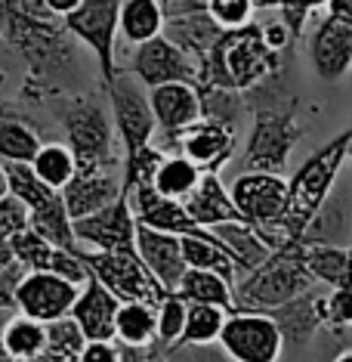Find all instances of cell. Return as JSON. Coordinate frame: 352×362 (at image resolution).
Returning a JSON list of instances; mask_svg holds the SVG:
<instances>
[{"label":"cell","instance_id":"1","mask_svg":"<svg viewBox=\"0 0 352 362\" xmlns=\"http://www.w3.org/2000/svg\"><path fill=\"white\" fill-rule=\"evenodd\" d=\"M0 37L25 59L31 84L50 87L75 62V37L40 0H0Z\"/></svg>","mask_w":352,"mask_h":362},{"label":"cell","instance_id":"2","mask_svg":"<svg viewBox=\"0 0 352 362\" xmlns=\"http://www.w3.org/2000/svg\"><path fill=\"white\" fill-rule=\"evenodd\" d=\"M352 124L340 130L337 136H331L324 146L309 155L300 164V170L288 180V208L278 229L288 242H300L306 226L312 223L315 211L324 204V199L334 192V183L340 177V168L346 164V143H349Z\"/></svg>","mask_w":352,"mask_h":362},{"label":"cell","instance_id":"3","mask_svg":"<svg viewBox=\"0 0 352 362\" xmlns=\"http://www.w3.org/2000/svg\"><path fill=\"white\" fill-rule=\"evenodd\" d=\"M278 53L269 50V44L260 35V25H244L235 31H223L214 44L210 56L201 65L198 84H219L248 93L266 75H275Z\"/></svg>","mask_w":352,"mask_h":362},{"label":"cell","instance_id":"4","mask_svg":"<svg viewBox=\"0 0 352 362\" xmlns=\"http://www.w3.org/2000/svg\"><path fill=\"white\" fill-rule=\"evenodd\" d=\"M315 285L318 282L303 263L300 242H288L269 254L253 273L241 276L235 285V310H272Z\"/></svg>","mask_w":352,"mask_h":362},{"label":"cell","instance_id":"5","mask_svg":"<svg viewBox=\"0 0 352 362\" xmlns=\"http://www.w3.org/2000/svg\"><path fill=\"white\" fill-rule=\"evenodd\" d=\"M59 118L65 130V146L75 155L78 168L121 164V155H114L111 112L102 96H71L65 100Z\"/></svg>","mask_w":352,"mask_h":362},{"label":"cell","instance_id":"6","mask_svg":"<svg viewBox=\"0 0 352 362\" xmlns=\"http://www.w3.org/2000/svg\"><path fill=\"white\" fill-rule=\"evenodd\" d=\"M303 130L297 124V103L263 105L253 112V124L244 143L241 164L244 170H263V174H284L291 152L297 146Z\"/></svg>","mask_w":352,"mask_h":362},{"label":"cell","instance_id":"7","mask_svg":"<svg viewBox=\"0 0 352 362\" xmlns=\"http://www.w3.org/2000/svg\"><path fill=\"white\" fill-rule=\"evenodd\" d=\"M105 103L111 112L114 136L121 143V158H130L133 152L145 149L154 139V115L149 105V90L130 75L118 69V75L105 81Z\"/></svg>","mask_w":352,"mask_h":362},{"label":"cell","instance_id":"8","mask_svg":"<svg viewBox=\"0 0 352 362\" xmlns=\"http://www.w3.org/2000/svg\"><path fill=\"white\" fill-rule=\"evenodd\" d=\"M78 254L90 269V276L99 279L118 300H145L158 303L164 288L154 282L152 273L142 267V260L136 257V251H90L78 245Z\"/></svg>","mask_w":352,"mask_h":362},{"label":"cell","instance_id":"9","mask_svg":"<svg viewBox=\"0 0 352 362\" xmlns=\"http://www.w3.org/2000/svg\"><path fill=\"white\" fill-rule=\"evenodd\" d=\"M118 10L121 0H80L78 10L62 19L65 31L96 56L102 84L118 75L114 47H118Z\"/></svg>","mask_w":352,"mask_h":362},{"label":"cell","instance_id":"10","mask_svg":"<svg viewBox=\"0 0 352 362\" xmlns=\"http://www.w3.org/2000/svg\"><path fill=\"white\" fill-rule=\"evenodd\" d=\"M217 344L235 362H278L284 353L281 332L263 310H232Z\"/></svg>","mask_w":352,"mask_h":362},{"label":"cell","instance_id":"11","mask_svg":"<svg viewBox=\"0 0 352 362\" xmlns=\"http://www.w3.org/2000/svg\"><path fill=\"white\" fill-rule=\"evenodd\" d=\"M149 105L154 115V139L161 152H174L176 136L201 118L198 84L189 81H167V84L149 87Z\"/></svg>","mask_w":352,"mask_h":362},{"label":"cell","instance_id":"12","mask_svg":"<svg viewBox=\"0 0 352 362\" xmlns=\"http://www.w3.org/2000/svg\"><path fill=\"white\" fill-rule=\"evenodd\" d=\"M136 226L139 223L124 189L111 204H105L96 214L71 220L78 245L90 251H136Z\"/></svg>","mask_w":352,"mask_h":362},{"label":"cell","instance_id":"13","mask_svg":"<svg viewBox=\"0 0 352 362\" xmlns=\"http://www.w3.org/2000/svg\"><path fill=\"white\" fill-rule=\"evenodd\" d=\"M235 208L253 226H278L288 208V180L281 174H263V170H244L229 186Z\"/></svg>","mask_w":352,"mask_h":362},{"label":"cell","instance_id":"14","mask_svg":"<svg viewBox=\"0 0 352 362\" xmlns=\"http://www.w3.org/2000/svg\"><path fill=\"white\" fill-rule=\"evenodd\" d=\"M118 69L130 71L145 90L167 84V81H189V84H198V65L164 35L136 44L130 62L118 65Z\"/></svg>","mask_w":352,"mask_h":362},{"label":"cell","instance_id":"15","mask_svg":"<svg viewBox=\"0 0 352 362\" xmlns=\"http://www.w3.org/2000/svg\"><path fill=\"white\" fill-rule=\"evenodd\" d=\"M78 288L80 285L68 282V279H62L56 273L25 269V276L16 285L13 310L28 319H37V322H53V319L68 316L71 303L78 298Z\"/></svg>","mask_w":352,"mask_h":362},{"label":"cell","instance_id":"16","mask_svg":"<svg viewBox=\"0 0 352 362\" xmlns=\"http://www.w3.org/2000/svg\"><path fill=\"white\" fill-rule=\"evenodd\" d=\"M235 143H238V134L232 127L219 124V121L198 118L195 124H189L176 136L174 152L189 158L201 174H219L232 161Z\"/></svg>","mask_w":352,"mask_h":362},{"label":"cell","instance_id":"17","mask_svg":"<svg viewBox=\"0 0 352 362\" xmlns=\"http://www.w3.org/2000/svg\"><path fill=\"white\" fill-rule=\"evenodd\" d=\"M121 164H96V168H78L75 177L62 186V204L71 220L96 214L121 195Z\"/></svg>","mask_w":352,"mask_h":362},{"label":"cell","instance_id":"18","mask_svg":"<svg viewBox=\"0 0 352 362\" xmlns=\"http://www.w3.org/2000/svg\"><path fill=\"white\" fill-rule=\"evenodd\" d=\"M324 291H327L324 285H315L309 291H303L300 298L284 300L272 310H263L275 319L284 347L303 350L318 334V328L324 325Z\"/></svg>","mask_w":352,"mask_h":362},{"label":"cell","instance_id":"19","mask_svg":"<svg viewBox=\"0 0 352 362\" xmlns=\"http://www.w3.org/2000/svg\"><path fill=\"white\" fill-rule=\"evenodd\" d=\"M309 59L322 81H340L352 69V22L324 16L309 37Z\"/></svg>","mask_w":352,"mask_h":362},{"label":"cell","instance_id":"20","mask_svg":"<svg viewBox=\"0 0 352 362\" xmlns=\"http://www.w3.org/2000/svg\"><path fill=\"white\" fill-rule=\"evenodd\" d=\"M136 257L142 260V267L149 269L152 279L164 291H174L183 273L189 269L183 257L179 235L158 233V229H149V226H136Z\"/></svg>","mask_w":352,"mask_h":362},{"label":"cell","instance_id":"21","mask_svg":"<svg viewBox=\"0 0 352 362\" xmlns=\"http://www.w3.org/2000/svg\"><path fill=\"white\" fill-rule=\"evenodd\" d=\"M118 298L105 288L99 279L87 276V282L78 288V298L71 303L68 316L75 319L80 334L87 341H114V313H118Z\"/></svg>","mask_w":352,"mask_h":362},{"label":"cell","instance_id":"22","mask_svg":"<svg viewBox=\"0 0 352 362\" xmlns=\"http://www.w3.org/2000/svg\"><path fill=\"white\" fill-rule=\"evenodd\" d=\"M161 35L167 40H174L179 50L198 65V78H201V65L210 56V50H214V44L219 40V35H223V28L210 19L207 10H189V13L164 16V31Z\"/></svg>","mask_w":352,"mask_h":362},{"label":"cell","instance_id":"23","mask_svg":"<svg viewBox=\"0 0 352 362\" xmlns=\"http://www.w3.org/2000/svg\"><path fill=\"white\" fill-rule=\"evenodd\" d=\"M130 208H133V217L139 226L158 229V233H170V235H189L198 233L201 226H195V220L186 214L183 202L164 199L152 186H133L127 192Z\"/></svg>","mask_w":352,"mask_h":362},{"label":"cell","instance_id":"24","mask_svg":"<svg viewBox=\"0 0 352 362\" xmlns=\"http://www.w3.org/2000/svg\"><path fill=\"white\" fill-rule=\"evenodd\" d=\"M183 208L195 220V226L201 229H214L219 223H238V220H244L219 174H201L198 186L189 192Z\"/></svg>","mask_w":352,"mask_h":362},{"label":"cell","instance_id":"25","mask_svg":"<svg viewBox=\"0 0 352 362\" xmlns=\"http://www.w3.org/2000/svg\"><path fill=\"white\" fill-rule=\"evenodd\" d=\"M210 233H214V238L226 248L229 257L235 260V267L241 269V276L253 273V269L272 254L263 233H260L253 223H248V220H238V223H219V226L210 229Z\"/></svg>","mask_w":352,"mask_h":362},{"label":"cell","instance_id":"26","mask_svg":"<svg viewBox=\"0 0 352 362\" xmlns=\"http://www.w3.org/2000/svg\"><path fill=\"white\" fill-rule=\"evenodd\" d=\"M300 254L318 285L324 288L352 285V245L300 242Z\"/></svg>","mask_w":352,"mask_h":362},{"label":"cell","instance_id":"27","mask_svg":"<svg viewBox=\"0 0 352 362\" xmlns=\"http://www.w3.org/2000/svg\"><path fill=\"white\" fill-rule=\"evenodd\" d=\"M179 245H183V257L189 269H204V273H217L223 276L229 285L241 282V269L235 267V260L226 254V248L214 238L210 229H198V233L179 235Z\"/></svg>","mask_w":352,"mask_h":362},{"label":"cell","instance_id":"28","mask_svg":"<svg viewBox=\"0 0 352 362\" xmlns=\"http://www.w3.org/2000/svg\"><path fill=\"white\" fill-rule=\"evenodd\" d=\"M164 31V4L161 0H121L118 35L127 44H142Z\"/></svg>","mask_w":352,"mask_h":362},{"label":"cell","instance_id":"29","mask_svg":"<svg viewBox=\"0 0 352 362\" xmlns=\"http://www.w3.org/2000/svg\"><path fill=\"white\" fill-rule=\"evenodd\" d=\"M154 303L145 300H121L114 313V341L124 347H142L149 350L154 344Z\"/></svg>","mask_w":352,"mask_h":362},{"label":"cell","instance_id":"30","mask_svg":"<svg viewBox=\"0 0 352 362\" xmlns=\"http://www.w3.org/2000/svg\"><path fill=\"white\" fill-rule=\"evenodd\" d=\"M201 170L195 168L189 158H183L179 152H164V158L158 161L152 174V189L164 199H174V202H186L189 192L198 186Z\"/></svg>","mask_w":352,"mask_h":362},{"label":"cell","instance_id":"31","mask_svg":"<svg viewBox=\"0 0 352 362\" xmlns=\"http://www.w3.org/2000/svg\"><path fill=\"white\" fill-rule=\"evenodd\" d=\"M0 344H4V353L10 356V362L40 356L47 344V325L37 322V319L22 316V313H13V316L4 319Z\"/></svg>","mask_w":352,"mask_h":362},{"label":"cell","instance_id":"32","mask_svg":"<svg viewBox=\"0 0 352 362\" xmlns=\"http://www.w3.org/2000/svg\"><path fill=\"white\" fill-rule=\"evenodd\" d=\"M174 291L186 303H214L226 313L235 310V288L217 273H204V269H186L183 279Z\"/></svg>","mask_w":352,"mask_h":362},{"label":"cell","instance_id":"33","mask_svg":"<svg viewBox=\"0 0 352 362\" xmlns=\"http://www.w3.org/2000/svg\"><path fill=\"white\" fill-rule=\"evenodd\" d=\"M198 100H201V118L219 121V124L232 127L238 134L241 118L248 115V100H244L241 90L219 84H198Z\"/></svg>","mask_w":352,"mask_h":362},{"label":"cell","instance_id":"34","mask_svg":"<svg viewBox=\"0 0 352 362\" xmlns=\"http://www.w3.org/2000/svg\"><path fill=\"white\" fill-rule=\"evenodd\" d=\"M28 229L37 233L40 238H47L56 248H78L75 229H71V217L62 204V195H53L47 204L28 211Z\"/></svg>","mask_w":352,"mask_h":362},{"label":"cell","instance_id":"35","mask_svg":"<svg viewBox=\"0 0 352 362\" xmlns=\"http://www.w3.org/2000/svg\"><path fill=\"white\" fill-rule=\"evenodd\" d=\"M28 168L35 170V177L44 186H50L53 192H62V186L75 177L78 161L65 143H40V149L28 161Z\"/></svg>","mask_w":352,"mask_h":362},{"label":"cell","instance_id":"36","mask_svg":"<svg viewBox=\"0 0 352 362\" xmlns=\"http://www.w3.org/2000/svg\"><path fill=\"white\" fill-rule=\"evenodd\" d=\"M40 149V134L25 118H0V164H28Z\"/></svg>","mask_w":352,"mask_h":362},{"label":"cell","instance_id":"37","mask_svg":"<svg viewBox=\"0 0 352 362\" xmlns=\"http://www.w3.org/2000/svg\"><path fill=\"white\" fill-rule=\"evenodd\" d=\"M229 313L214 303H186V325L176 344H217Z\"/></svg>","mask_w":352,"mask_h":362},{"label":"cell","instance_id":"38","mask_svg":"<svg viewBox=\"0 0 352 362\" xmlns=\"http://www.w3.org/2000/svg\"><path fill=\"white\" fill-rule=\"evenodd\" d=\"M44 325H47L44 353L50 356V362H78V353L87 344V337L80 334L75 319L62 316V319H53V322H44Z\"/></svg>","mask_w":352,"mask_h":362},{"label":"cell","instance_id":"39","mask_svg":"<svg viewBox=\"0 0 352 362\" xmlns=\"http://www.w3.org/2000/svg\"><path fill=\"white\" fill-rule=\"evenodd\" d=\"M4 177H6V192L16 195L28 211H35L40 204L50 202L53 195H59V192H53L50 186L40 183L28 164H4Z\"/></svg>","mask_w":352,"mask_h":362},{"label":"cell","instance_id":"40","mask_svg":"<svg viewBox=\"0 0 352 362\" xmlns=\"http://www.w3.org/2000/svg\"><path fill=\"white\" fill-rule=\"evenodd\" d=\"M154 322H158V328H154V347L170 350L179 341V334H183L186 300L179 298L176 291H167L158 303H154Z\"/></svg>","mask_w":352,"mask_h":362},{"label":"cell","instance_id":"41","mask_svg":"<svg viewBox=\"0 0 352 362\" xmlns=\"http://www.w3.org/2000/svg\"><path fill=\"white\" fill-rule=\"evenodd\" d=\"M204 10L223 31H235L253 22V0H204Z\"/></svg>","mask_w":352,"mask_h":362},{"label":"cell","instance_id":"42","mask_svg":"<svg viewBox=\"0 0 352 362\" xmlns=\"http://www.w3.org/2000/svg\"><path fill=\"white\" fill-rule=\"evenodd\" d=\"M272 6L278 10V16H281V25L288 28L291 40H297V37H303V31L309 25V16L315 10H322L324 0H275Z\"/></svg>","mask_w":352,"mask_h":362},{"label":"cell","instance_id":"43","mask_svg":"<svg viewBox=\"0 0 352 362\" xmlns=\"http://www.w3.org/2000/svg\"><path fill=\"white\" fill-rule=\"evenodd\" d=\"M324 325L334 332L352 328V285L327 288L324 291Z\"/></svg>","mask_w":352,"mask_h":362},{"label":"cell","instance_id":"44","mask_svg":"<svg viewBox=\"0 0 352 362\" xmlns=\"http://www.w3.org/2000/svg\"><path fill=\"white\" fill-rule=\"evenodd\" d=\"M164 356L167 362H235L219 344H174Z\"/></svg>","mask_w":352,"mask_h":362},{"label":"cell","instance_id":"45","mask_svg":"<svg viewBox=\"0 0 352 362\" xmlns=\"http://www.w3.org/2000/svg\"><path fill=\"white\" fill-rule=\"evenodd\" d=\"M22 229H28V208L10 192L0 195V245H6Z\"/></svg>","mask_w":352,"mask_h":362},{"label":"cell","instance_id":"46","mask_svg":"<svg viewBox=\"0 0 352 362\" xmlns=\"http://www.w3.org/2000/svg\"><path fill=\"white\" fill-rule=\"evenodd\" d=\"M78 362H121L118 341H87L78 353Z\"/></svg>","mask_w":352,"mask_h":362},{"label":"cell","instance_id":"47","mask_svg":"<svg viewBox=\"0 0 352 362\" xmlns=\"http://www.w3.org/2000/svg\"><path fill=\"white\" fill-rule=\"evenodd\" d=\"M324 10H327V16H334V19L352 22V0H324Z\"/></svg>","mask_w":352,"mask_h":362},{"label":"cell","instance_id":"48","mask_svg":"<svg viewBox=\"0 0 352 362\" xmlns=\"http://www.w3.org/2000/svg\"><path fill=\"white\" fill-rule=\"evenodd\" d=\"M40 4H44L53 16H59V19H65V16H68L71 10H78L80 0H40Z\"/></svg>","mask_w":352,"mask_h":362},{"label":"cell","instance_id":"49","mask_svg":"<svg viewBox=\"0 0 352 362\" xmlns=\"http://www.w3.org/2000/svg\"><path fill=\"white\" fill-rule=\"evenodd\" d=\"M121 362H145V350L142 347H124V344H121Z\"/></svg>","mask_w":352,"mask_h":362},{"label":"cell","instance_id":"50","mask_svg":"<svg viewBox=\"0 0 352 362\" xmlns=\"http://www.w3.org/2000/svg\"><path fill=\"white\" fill-rule=\"evenodd\" d=\"M145 362H167V356H164L161 347H154V344H152V347L145 350Z\"/></svg>","mask_w":352,"mask_h":362},{"label":"cell","instance_id":"51","mask_svg":"<svg viewBox=\"0 0 352 362\" xmlns=\"http://www.w3.org/2000/svg\"><path fill=\"white\" fill-rule=\"evenodd\" d=\"M331 362H352V347H346V350H340L337 356H334Z\"/></svg>","mask_w":352,"mask_h":362},{"label":"cell","instance_id":"52","mask_svg":"<svg viewBox=\"0 0 352 362\" xmlns=\"http://www.w3.org/2000/svg\"><path fill=\"white\" fill-rule=\"evenodd\" d=\"M0 313H6V310H0ZM4 319H6V316H0V328H4ZM0 362H10V356L4 353V344H0Z\"/></svg>","mask_w":352,"mask_h":362},{"label":"cell","instance_id":"53","mask_svg":"<svg viewBox=\"0 0 352 362\" xmlns=\"http://www.w3.org/2000/svg\"><path fill=\"white\" fill-rule=\"evenodd\" d=\"M346 161H352V134H349V143H346ZM346 245H352V233H349V242Z\"/></svg>","mask_w":352,"mask_h":362},{"label":"cell","instance_id":"54","mask_svg":"<svg viewBox=\"0 0 352 362\" xmlns=\"http://www.w3.org/2000/svg\"><path fill=\"white\" fill-rule=\"evenodd\" d=\"M275 0H253V6H272Z\"/></svg>","mask_w":352,"mask_h":362},{"label":"cell","instance_id":"55","mask_svg":"<svg viewBox=\"0 0 352 362\" xmlns=\"http://www.w3.org/2000/svg\"><path fill=\"white\" fill-rule=\"evenodd\" d=\"M0 47H6V44H4V37H0Z\"/></svg>","mask_w":352,"mask_h":362}]
</instances>
